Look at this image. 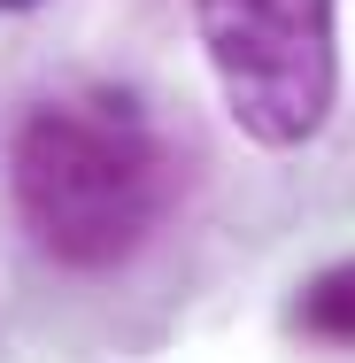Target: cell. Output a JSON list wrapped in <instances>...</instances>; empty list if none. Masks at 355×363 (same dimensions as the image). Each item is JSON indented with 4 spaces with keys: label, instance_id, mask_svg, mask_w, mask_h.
<instances>
[{
    "label": "cell",
    "instance_id": "1",
    "mask_svg": "<svg viewBox=\"0 0 355 363\" xmlns=\"http://www.w3.org/2000/svg\"><path fill=\"white\" fill-rule=\"evenodd\" d=\"M170 194H178L170 147L116 93L39 101L16 132V209L31 247L55 255L62 271L132 263L170 217Z\"/></svg>",
    "mask_w": 355,
    "mask_h": 363
},
{
    "label": "cell",
    "instance_id": "3",
    "mask_svg": "<svg viewBox=\"0 0 355 363\" xmlns=\"http://www.w3.org/2000/svg\"><path fill=\"white\" fill-rule=\"evenodd\" d=\"M293 325L309 340H325V348H355V263L317 271L301 286V301H293Z\"/></svg>",
    "mask_w": 355,
    "mask_h": 363
},
{
    "label": "cell",
    "instance_id": "2",
    "mask_svg": "<svg viewBox=\"0 0 355 363\" xmlns=\"http://www.w3.org/2000/svg\"><path fill=\"white\" fill-rule=\"evenodd\" d=\"M224 116L255 147H309L340 101V0H193Z\"/></svg>",
    "mask_w": 355,
    "mask_h": 363
},
{
    "label": "cell",
    "instance_id": "4",
    "mask_svg": "<svg viewBox=\"0 0 355 363\" xmlns=\"http://www.w3.org/2000/svg\"><path fill=\"white\" fill-rule=\"evenodd\" d=\"M0 8H8V16H16V8H39V0H0Z\"/></svg>",
    "mask_w": 355,
    "mask_h": 363
}]
</instances>
